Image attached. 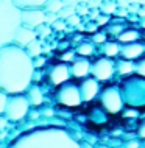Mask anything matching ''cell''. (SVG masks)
<instances>
[{
	"mask_svg": "<svg viewBox=\"0 0 145 148\" xmlns=\"http://www.w3.org/2000/svg\"><path fill=\"white\" fill-rule=\"evenodd\" d=\"M34 61L23 47L16 44L0 47V90L10 95L25 94L34 75Z\"/></svg>",
	"mask_w": 145,
	"mask_h": 148,
	"instance_id": "cell-1",
	"label": "cell"
},
{
	"mask_svg": "<svg viewBox=\"0 0 145 148\" xmlns=\"http://www.w3.org/2000/svg\"><path fill=\"white\" fill-rule=\"evenodd\" d=\"M22 25V8L14 0H0V47L14 44Z\"/></svg>",
	"mask_w": 145,
	"mask_h": 148,
	"instance_id": "cell-2",
	"label": "cell"
},
{
	"mask_svg": "<svg viewBox=\"0 0 145 148\" xmlns=\"http://www.w3.org/2000/svg\"><path fill=\"white\" fill-rule=\"evenodd\" d=\"M30 101H28L25 94H14L10 95L8 100V106L3 115H6L11 122H19L22 120L25 115L30 112Z\"/></svg>",
	"mask_w": 145,
	"mask_h": 148,
	"instance_id": "cell-3",
	"label": "cell"
},
{
	"mask_svg": "<svg viewBox=\"0 0 145 148\" xmlns=\"http://www.w3.org/2000/svg\"><path fill=\"white\" fill-rule=\"evenodd\" d=\"M58 101L64 106L69 108H76L83 103V97H81V89L80 86L75 84H66L63 86L58 92Z\"/></svg>",
	"mask_w": 145,
	"mask_h": 148,
	"instance_id": "cell-4",
	"label": "cell"
},
{
	"mask_svg": "<svg viewBox=\"0 0 145 148\" xmlns=\"http://www.w3.org/2000/svg\"><path fill=\"white\" fill-rule=\"evenodd\" d=\"M117 70V67L114 66L111 58L104 56V58H100L92 64V77H95L98 81H108V79L112 78L114 72Z\"/></svg>",
	"mask_w": 145,
	"mask_h": 148,
	"instance_id": "cell-5",
	"label": "cell"
},
{
	"mask_svg": "<svg viewBox=\"0 0 145 148\" xmlns=\"http://www.w3.org/2000/svg\"><path fill=\"white\" fill-rule=\"evenodd\" d=\"M47 19V11L44 8H27L22 10V22L28 28L38 30L41 25L45 23Z\"/></svg>",
	"mask_w": 145,
	"mask_h": 148,
	"instance_id": "cell-6",
	"label": "cell"
},
{
	"mask_svg": "<svg viewBox=\"0 0 145 148\" xmlns=\"http://www.w3.org/2000/svg\"><path fill=\"white\" fill-rule=\"evenodd\" d=\"M102 103L103 106L106 108L108 112L111 114H117L123 106V100H122V95L117 89H108L103 92L102 95Z\"/></svg>",
	"mask_w": 145,
	"mask_h": 148,
	"instance_id": "cell-7",
	"label": "cell"
},
{
	"mask_svg": "<svg viewBox=\"0 0 145 148\" xmlns=\"http://www.w3.org/2000/svg\"><path fill=\"white\" fill-rule=\"evenodd\" d=\"M48 77H50V81L53 83L55 86H59V84H64V83H67L70 79L72 70L67 64L61 62V64H56V66L52 67Z\"/></svg>",
	"mask_w": 145,
	"mask_h": 148,
	"instance_id": "cell-8",
	"label": "cell"
},
{
	"mask_svg": "<svg viewBox=\"0 0 145 148\" xmlns=\"http://www.w3.org/2000/svg\"><path fill=\"white\" fill-rule=\"evenodd\" d=\"M70 70H72V77L84 78L92 72V64L89 62V59L86 56H80V58H75L74 61H72Z\"/></svg>",
	"mask_w": 145,
	"mask_h": 148,
	"instance_id": "cell-9",
	"label": "cell"
},
{
	"mask_svg": "<svg viewBox=\"0 0 145 148\" xmlns=\"http://www.w3.org/2000/svg\"><path fill=\"white\" fill-rule=\"evenodd\" d=\"M80 89H81L83 101H91V100H94V98L97 97V94H98V90H100L98 79H97L95 77L86 78V79H84V81L81 83Z\"/></svg>",
	"mask_w": 145,
	"mask_h": 148,
	"instance_id": "cell-10",
	"label": "cell"
},
{
	"mask_svg": "<svg viewBox=\"0 0 145 148\" xmlns=\"http://www.w3.org/2000/svg\"><path fill=\"white\" fill-rule=\"evenodd\" d=\"M34 39H38V31L33 30V28H28V27H25V25H22L21 28H19L17 34H16L14 44L25 49L28 44H30L31 41H34Z\"/></svg>",
	"mask_w": 145,
	"mask_h": 148,
	"instance_id": "cell-11",
	"label": "cell"
},
{
	"mask_svg": "<svg viewBox=\"0 0 145 148\" xmlns=\"http://www.w3.org/2000/svg\"><path fill=\"white\" fill-rule=\"evenodd\" d=\"M144 45L139 42H130V44H123L122 50H120V55H122V58L125 59H131V61H134V59L140 58L144 55Z\"/></svg>",
	"mask_w": 145,
	"mask_h": 148,
	"instance_id": "cell-12",
	"label": "cell"
},
{
	"mask_svg": "<svg viewBox=\"0 0 145 148\" xmlns=\"http://www.w3.org/2000/svg\"><path fill=\"white\" fill-rule=\"evenodd\" d=\"M25 95H27V98H28V101H30L31 106H41L42 101H44L42 90L39 89L38 86H30Z\"/></svg>",
	"mask_w": 145,
	"mask_h": 148,
	"instance_id": "cell-13",
	"label": "cell"
},
{
	"mask_svg": "<svg viewBox=\"0 0 145 148\" xmlns=\"http://www.w3.org/2000/svg\"><path fill=\"white\" fill-rule=\"evenodd\" d=\"M117 72L120 75H131L133 72H136V64L131 59H122L117 62Z\"/></svg>",
	"mask_w": 145,
	"mask_h": 148,
	"instance_id": "cell-14",
	"label": "cell"
},
{
	"mask_svg": "<svg viewBox=\"0 0 145 148\" xmlns=\"http://www.w3.org/2000/svg\"><path fill=\"white\" fill-rule=\"evenodd\" d=\"M48 0H14V3L17 6H21L22 10L27 8H45Z\"/></svg>",
	"mask_w": 145,
	"mask_h": 148,
	"instance_id": "cell-15",
	"label": "cell"
},
{
	"mask_svg": "<svg viewBox=\"0 0 145 148\" xmlns=\"http://www.w3.org/2000/svg\"><path fill=\"white\" fill-rule=\"evenodd\" d=\"M139 39V33L136 30H123L122 33L117 36V41L122 44H130V42H136Z\"/></svg>",
	"mask_w": 145,
	"mask_h": 148,
	"instance_id": "cell-16",
	"label": "cell"
},
{
	"mask_svg": "<svg viewBox=\"0 0 145 148\" xmlns=\"http://www.w3.org/2000/svg\"><path fill=\"white\" fill-rule=\"evenodd\" d=\"M98 10L102 11L103 14H108V16L115 14L119 10V2L117 0H104V2H102V5H100Z\"/></svg>",
	"mask_w": 145,
	"mask_h": 148,
	"instance_id": "cell-17",
	"label": "cell"
},
{
	"mask_svg": "<svg viewBox=\"0 0 145 148\" xmlns=\"http://www.w3.org/2000/svg\"><path fill=\"white\" fill-rule=\"evenodd\" d=\"M25 50H27V53L30 55L31 58H38V56H41L42 55V44H41V41H38V39H34V41H31L28 45L25 47Z\"/></svg>",
	"mask_w": 145,
	"mask_h": 148,
	"instance_id": "cell-18",
	"label": "cell"
},
{
	"mask_svg": "<svg viewBox=\"0 0 145 148\" xmlns=\"http://www.w3.org/2000/svg\"><path fill=\"white\" fill-rule=\"evenodd\" d=\"M120 50H122V47L119 45V42H104L103 45V53L108 58H114L120 55Z\"/></svg>",
	"mask_w": 145,
	"mask_h": 148,
	"instance_id": "cell-19",
	"label": "cell"
},
{
	"mask_svg": "<svg viewBox=\"0 0 145 148\" xmlns=\"http://www.w3.org/2000/svg\"><path fill=\"white\" fill-rule=\"evenodd\" d=\"M76 55L78 56H86V58H89L91 55H94V51H95V47H94V44L92 42H81L78 47H76Z\"/></svg>",
	"mask_w": 145,
	"mask_h": 148,
	"instance_id": "cell-20",
	"label": "cell"
},
{
	"mask_svg": "<svg viewBox=\"0 0 145 148\" xmlns=\"http://www.w3.org/2000/svg\"><path fill=\"white\" fill-rule=\"evenodd\" d=\"M64 8V0H48L44 10L47 13H59Z\"/></svg>",
	"mask_w": 145,
	"mask_h": 148,
	"instance_id": "cell-21",
	"label": "cell"
},
{
	"mask_svg": "<svg viewBox=\"0 0 145 148\" xmlns=\"http://www.w3.org/2000/svg\"><path fill=\"white\" fill-rule=\"evenodd\" d=\"M8 100H10V94L5 90H0V115L5 114L6 106H8Z\"/></svg>",
	"mask_w": 145,
	"mask_h": 148,
	"instance_id": "cell-22",
	"label": "cell"
},
{
	"mask_svg": "<svg viewBox=\"0 0 145 148\" xmlns=\"http://www.w3.org/2000/svg\"><path fill=\"white\" fill-rule=\"evenodd\" d=\"M75 13H76V8H75V6H64L63 10L58 13V16H59V19L67 21V19H69L72 14H75Z\"/></svg>",
	"mask_w": 145,
	"mask_h": 148,
	"instance_id": "cell-23",
	"label": "cell"
},
{
	"mask_svg": "<svg viewBox=\"0 0 145 148\" xmlns=\"http://www.w3.org/2000/svg\"><path fill=\"white\" fill-rule=\"evenodd\" d=\"M52 30H53V28H52V25H47V23H44V25H41L38 30H36V31H38V38H47V36L50 34Z\"/></svg>",
	"mask_w": 145,
	"mask_h": 148,
	"instance_id": "cell-24",
	"label": "cell"
},
{
	"mask_svg": "<svg viewBox=\"0 0 145 148\" xmlns=\"http://www.w3.org/2000/svg\"><path fill=\"white\" fill-rule=\"evenodd\" d=\"M80 17H81V16H80V14H72L70 16V17L69 19H67V25H72V27H76V25H81V19H80Z\"/></svg>",
	"mask_w": 145,
	"mask_h": 148,
	"instance_id": "cell-25",
	"label": "cell"
},
{
	"mask_svg": "<svg viewBox=\"0 0 145 148\" xmlns=\"http://www.w3.org/2000/svg\"><path fill=\"white\" fill-rule=\"evenodd\" d=\"M136 73H137L139 77L145 78V58L140 59V61L136 64Z\"/></svg>",
	"mask_w": 145,
	"mask_h": 148,
	"instance_id": "cell-26",
	"label": "cell"
},
{
	"mask_svg": "<svg viewBox=\"0 0 145 148\" xmlns=\"http://www.w3.org/2000/svg\"><path fill=\"white\" fill-rule=\"evenodd\" d=\"M66 25H67V22L64 21V19H58L53 25H52V28H53L55 31H61V30H64L66 28Z\"/></svg>",
	"mask_w": 145,
	"mask_h": 148,
	"instance_id": "cell-27",
	"label": "cell"
},
{
	"mask_svg": "<svg viewBox=\"0 0 145 148\" xmlns=\"http://www.w3.org/2000/svg\"><path fill=\"white\" fill-rule=\"evenodd\" d=\"M92 42L104 44V42H106V34H104V33H95L94 36H92Z\"/></svg>",
	"mask_w": 145,
	"mask_h": 148,
	"instance_id": "cell-28",
	"label": "cell"
},
{
	"mask_svg": "<svg viewBox=\"0 0 145 148\" xmlns=\"http://www.w3.org/2000/svg\"><path fill=\"white\" fill-rule=\"evenodd\" d=\"M87 13H89V5H87V3H80V5L76 6V14L84 16Z\"/></svg>",
	"mask_w": 145,
	"mask_h": 148,
	"instance_id": "cell-29",
	"label": "cell"
},
{
	"mask_svg": "<svg viewBox=\"0 0 145 148\" xmlns=\"http://www.w3.org/2000/svg\"><path fill=\"white\" fill-rule=\"evenodd\" d=\"M59 19L58 13H47V19H45V23L47 25H53V23Z\"/></svg>",
	"mask_w": 145,
	"mask_h": 148,
	"instance_id": "cell-30",
	"label": "cell"
},
{
	"mask_svg": "<svg viewBox=\"0 0 145 148\" xmlns=\"http://www.w3.org/2000/svg\"><path fill=\"white\" fill-rule=\"evenodd\" d=\"M108 22H109V16L108 14H103L102 17L97 19V23H98V25H104V23H108Z\"/></svg>",
	"mask_w": 145,
	"mask_h": 148,
	"instance_id": "cell-31",
	"label": "cell"
},
{
	"mask_svg": "<svg viewBox=\"0 0 145 148\" xmlns=\"http://www.w3.org/2000/svg\"><path fill=\"white\" fill-rule=\"evenodd\" d=\"M33 61H34V67H42L44 62H45V59H44L42 56H38V58H34Z\"/></svg>",
	"mask_w": 145,
	"mask_h": 148,
	"instance_id": "cell-32",
	"label": "cell"
},
{
	"mask_svg": "<svg viewBox=\"0 0 145 148\" xmlns=\"http://www.w3.org/2000/svg\"><path fill=\"white\" fill-rule=\"evenodd\" d=\"M125 148H139V143H137V140H133V142H128L126 145H125Z\"/></svg>",
	"mask_w": 145,
	"mask_h": 148,
	"instance_id": "cell-33",
	"label": "cell"
},
{
	"mask_svg": "<svg viewBox=\"0 0 145 148\" xmlns=\"http://www.w3.org/2000/svg\"><path fill=\"white\" fill-rule=\"evenodd\" d=\"M74 59H75V58L72 56V53H67V55H64L63 61H70V62H72V61H74Z\"/></svg>",
	"mask_w": 145,
	"mask_h": 148,
	"instance_id": "cell-34",
	"label": "cell"
},
{
	"mask_svg": "<svg viewBox=\"0 0 145 148\" xmlns=\"http://www.w3.org/2000/svg\"><path fill=\"white\" fill-rule=\"evenodd\" d=\"M139 136H140V137H145V123L142 125V128L139 130Z\"/></svg>",
	"mask_w": 145,
	"mask_h": 148,
	"instance_id": "cell-35",
	"label": "cell"
},
{
	"mask_svg": "<svg viewBox=\"0 0 145 148\" xmlns=\"http://www.w3.org/2000/svg\"><path fill=\"white\" fill-rule=\"evenodd\" d=\"M81 148H92V147H91V145H87V143H83Z\"/></svg>",
	"mask_w": 145,
	"mask_h": 148,
	"instance_id": "cell-36",
	"label": "cell"
},
{
	"mask_svg": "<svg viewBox=\"0 0 145 148\" xmlns=\"http://www.w3.org/2000/svg\"><path fill=\"white\" fill-rule=\"evenodd\" d=\"M80 2H81V3H89L91 0H80Z\"/></svg>",
	"mask_w": 145,
	"mask_h": 148,
	"instance_id": "cell-37",
	"label": "cell"
},
{
	"mask_svg": "<svg viewBox=\"0 0 145 148\" xmlns=\"http://www.w3.org/2000/svg\"><path fill=\"white\" fill-rule=\"evenodd\" d=\"M100 148H106V147H100Z\"/></svg>",
	"mask_w": 145,
	"mask_h": 148,
	"instance_id": "cell-38",
	"label": "cell"
},
{
	"mask_svg": "<svg viewBox=\"0 0 145 148\" xmlns=\"http://www.w3.org/2000/svg\"><path fill=\"white\" fill-rule=\"evenodd\" d=\"M100 2H104V0H100Z\"/></svg>",
	"mask_w": 145,
	"mask_h": 148,
	"instance_id": "cell-39",
	"label": "cell"
}]
</instances>
